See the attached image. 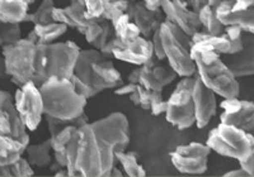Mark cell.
<instances>
[{"mask_svg": "<svg viewBox=\"0 0 254 177\" xmlns=\"http://www.w3.org/2000/svg\"><path fill=\"white\" fill-rule=\"evenodd\" d=\"M130 143V126L126 115L112 113L78 128L75 162L69 176H111L116 152L126 149Z\"/></svg>", "mask_w": 254, "mask_h": 177, "instance_id": "cell-1", "label": "cell"}, {"mask_svg": "<svg viewBox=\"0 0 254 177\" xmlns=\"http://www.w3.org/2000/svg\"><path fill=\"white\" fill-rule=\"evenodd\" d=\"M46 117L61 120L76 119L84 114L90 90L75 75L69 79L50 77L40 85Z\"/></svg>", "mask_w": 254, "mask_h": 177, "instance_id": "cell-2", "label": "cell"}, {"mask_svg": "<svg viewBox=\"0 0 254 177\" xmlns=\"http://www.w3.org/2000/svg\"><path fill=\"white\" fill-rule=\"evenodd\" d=\"M190 54L196 65L199 80L224 99L239 96V83L222 61L221 54L201 42L192 43Z\"/></svg>", "mask_w": 254, "mask_h": 177, "instance_id": "cell-3", "label": "cell"}, {"mask_svg": "<svg viewBox=\"0 0 254 177\" xmlns=\"http://www.w3.org/2000/svg\"><path fill=\"white\" fill-rule=\"evenodd\" d=\"M74 75L89 88L90 97L107 88H117L124 84L121 72L97 48L80 49Z\"/></svg>", "mask_w": 254, "mask_h": 177, "instance_id": "cell-4", "label": "cell"}, {"mask_svg": "<svg viewBox=\"0 0 254 177\" xmlns=\"http://www.w3.org/2000/svg\"><path fill=\"white\" fill-rule=\"evenodd\" d=\"M80 48L72 41L67 42L38 43L37 46V81L40 86L50 77L69 79L74 75V67Z\"/></svg>", "mask_w": 254, "mask_h": 177, "instance_id": "cell-5", "label": "cell"}, {"mask_svg": "<svg viewBox=\"0 0 254 177\" xmlns=\"http://www.w3.org/2000/svg\"><path fill=\"white\" fill-rule=\"evenodd\" d=\"M158 31L169 66L179 76H193L196 65L190 54L192 40L190 36L167 19L160 24Z\"/></svg>", "mask_w": 254, "mask_h": 177, "instance_id": "cell-6", "label": "cell"}, {"mask_svg": "<svg viewBox=\"0 0 254 177\" xmlns=\"http://www.w3.org/2000/svg\"><path fill=\"white\" fill-rule=\"evenodd\" d=\"M37 46L38 43L28 36L1 48L6 74L17 86L37 81Z\"/></svg>", "mask_w": 254, "mask_h": 177, "instance_id": "cell-7", "label": "cell"}, {"mask_svg": "<svg viewBox=\"0 0 254 177\" xmlns=\"http://www.w3.org/2000/svg\"><path fill=\"white\" fill-rule=\"evenodd\" d=\"M206 144L221 156L242 161L254 153V134L230 124L220 123L210 132Z\"/></svg>", "mask_w": 254, "mask_h": 177, "instance_id": "cell-8", "label": "cell"}, {"mask_svg": "<svg viewBox=\"0 0 254 177\" xmlns=\"http://www.w3.org/2000/svg\"><path fill=\"white\" fill-rule=\"evenodd\" d=\"M194 77L186 76L177 84L176 88L167 100L165 119L167 122L178 128L179 131L190 128L196 124V113L192 97Z\"/></svg>", "mask_w": 254, "mask_h": 177, "instance_id": "cell-9", "label": "cell"}, {"mask_svg": "<svg viewBox=\"0 0 254 177\" xmlns=\"http://www.w3.org/2000/svg\"><path fill=\"white\" fill-rule=\"evenodd\" d=\"M101 52L106 57L112 56L116 60L132 63L136 66H141L142 63L154 57L153 42L141 36L128 42H122L116 36H113L106 43V46L101 49Z\"/></svg>", "mask_w": 254, "mask_h": 177, "instance_id": "cell-10", "label": "cell"}, {"mask_svg": "<svg viewBox=\"0 0 254 177\" xmlns=\"http://www.w3.org/2000/svg\"><path fill=\"white\" fill-rule=\"evenodd\" d=\"M14 104L20 119L28 131H36L40 127L44 113V100L40 86L33 81L18 86L14 95Z\"/></svg>", "mask_w": 254, "mask_h": 177, "instance_id": "cell-11", "label": "cell"}, {"mask_svg": "<svg viewBox=\"0 0 254 177\" xmlns=\"http://www.w3.org/2000/svg\"><path fill=\"white\" fill-rule=\"evenodd\" d=\"M211 148L207 144L192 142L185 146H178L171 153V161L174 169L181 174L199 175L207 170L208 156Z\"/></svg>", "mask_w": 254, "mask_h": 177, "instance_id": "cell-12", "label": "cell"}, {"mask_svg": "<svg viewBox=\"0 0 254 177\" xmlns=\"http://www.w3.org/2000/svg\"><path fill=\"white\" fill-rule=\"evenodd\" d=\"M177 76L178 75L171 66L162 65L158 58L151 57L128 75V83L141 84L144 88L162 92L163 88L173 83Z\"/></svg>", "mask_w": 254, "mask_h": 177, "instance_id": "cell-13", "label": "cell"}, {"mask_svg": "<svg viewBox=\"0 0 254 177\" xmlns=\"http://www.w3.org/2000/svg\"><path fill=\"white\" fill-rule=\"evenodd\" d=\"M0 134L9 135L29 144V135L17 112L14 97L5 90H0Z\"/></svg>", "mask_w": 254, "mask_h": 177, "instance_id": "cell-14", "label": "cell"}, {"mask_svg": "<svg viewBox=\"0 0 254 177\" xmlns=\"http://www.w3.org/2000/svg\"><path fill=\"white\" fill-rule=\"evenodd\" d=\"M115 94L120 96L127 95L133 105L140 106L144 110H149L155 117L164 114L165 108H167V101L163 99L162 92L144 88L141 84H122L116 88Z\"/></svg>", "mask_w": 254, "mask_h": 177, "instance_id": "cell-15", "label": "cell"}, {"mask_svg": "<svg viewBox=\"0 0 254 177\" xmlns=\"http://www.w3.org/2000/svg\"><path fill=\"white\" fill-rule=\"evenodd\" d=\"M220 106L222 109L220 115L221 123L230 124L254 134V103L233 97L224 99Z\"/></svg>", "mask_w": 254, "mask_h": 177, "instance_id": "cell-16", "label": "cell"}, {"mask_svg": "<svg viewBox=\"0 0 254 177\" xmlns=\"http://www.w3.org/2000/svg\"><path fill=\"white\" fill-rule=\"evenodd\" d=\"M160 9L165 15V19L187 33L190 37L201 29L198 13L193 12L182 0H163Z\"/></svg>", "mask_w": 254, "mask_h": 177, "instance_id": "cell-17", "label": "cell"}, {"mask_svg": "<svg viewBox=\"0 0 254 177\" xmlns=\"http://www.w3.org/2000/svg\"><path fill=\"white\" fill-rule=\"evenodd\" d=\"M222 61L235 77L254 75V35L243 31V47L239 52L221 54Z\"/></svg>", "mask_w": 254, "mask_h": 177, "instance_id": "cell-18", "label": "cell"}, {"mask_svg": "<svg viewBox=\"0 0 254 177\" xmlns=\"http://www.w3.org/2000/svg\"><path fill=\"white\" fill-rule=\"evenodd\" d=\"M192 97L194 103V113H196V124L198 128H205L210 120L216 114V94L208 88L199 77H194L193 88H192Z\"/></svg>", "mask_w": 254, "mask_h": 177, "instance_id": "cell-19", "label": "cell"}, {"mask_svg": "<svg viewBox=\"0 0 254 177\" xmlns=\"http://www.w3.org/2000/svg\"><path fill=\"white\" fill-rule=\"evenodd\" d=\"M127 14L130 15L131 20L137 26L140 33L145 38L151 37L154 32L165 20V15L162 9L151 10L142 3V0H130Z\"/></svg>", "mask_w": 254, "mask_h": 177, "instance_id": "cell-20", "label": "cell"}, {"mask_svg": "<svg viewBox=\"0 0 254 177\" xmlns=\"http://www.w3.org/2000/svg\"><path fill=\"white\" fill-rule=\"evenodd\" d=\"M235 0H222L215 8L217 19L222 26H238L244 32L254 35V6L233 10Z\"/></svg>", "mask_w": 254, "mask_h": 177, "instance_id": "cell-21", "label": "cell"}, {"mask_svg": "<svg viewBox=\"0 0 254 177\" xmlns=\"http://www.w3.org/2000/svg\"><path fill=\"white\" fill-rule=\"evenodd\" d=\"M54 22L64 23L65 26L75 28L84 35L85 29L93 19H89L85 14L84 0H70V4L65 8H54L52 10Z\"/></svg>", "mask_w": 254, "mask_h": 177, "instance_id": "cell-22", "label": "cell"}, {"mask_svg": "<svg viewBox=\"0 0 254 177\" xmlns=\"http://www.w3.org/2000/svg\"><path fill=\"white\" fill-rule=\"evenodd\" d=\"M35 0H0V22L20 24L26 22L29 5Z\"/></svg>", "mask_w": 254, "mask_h": 177, "instance_id": "cell-23", "label": "cell"}, {"mask_svg": "<svg viewBox=\"0 0 254 177\" xmlns=\"http://www.w3.org/2000/svg\"><path fill=\"white\" fill-rule=\"evenodd\" d=\"M27 146L28 144L22 140L15 139L9 135L0 134V166L6 167L17 162L26 152Z\"/></svg>", "mask_w": 254, "mask_h": 177, "instance_id": "cell-24", "label": "cell"}, {"mask_svg": "<svg viewBox=\"0 0 254 177\" xmlns=\"http://www.w3.org/2000/svg\"><path fill=\"white\" fill-rule=\"evenodd\" d=\"M67 26L59 22H51V23L35 24L33 29L29 33V37L33 38L37 43H52L55 42L59 37L66 32Z\"/></svg>", "mask_w": 254, "mask_h": 177, "instance_id": "cell-25", "label": "cell"}, {"mask_svg": "<svg viewBox=\"0 0 254 177\" xmlns=\"http://www.w3.org/2000/svg\"><path fill=\"white\" fill-rule=\"evenodd\" d=\"M51 152V142L49 138L38 144H28L24 153H27V160L31 163V166L44 169L52 163Z\"/></svg>", "mask_w": 254, "mask_h": 177, "instance_id": "cell-26", "label": "cell"}, {"mask_svg": "<svg viewBox=\"0 0 254 177\" xmlns=\"http://www.w3.org/2000/svg\"><path fill=\"white\" fill-rule=\"evenodd\" d=\"M111 23H112L115 36L119 38V40H121L122 42H128V41L139 37V36L141 35V33H140V29L137 28V26L131 20L130 15L127 14V12L125 13V14L120 15L119 18H116V19L112 20Z\"/></svg>", "mask_w": 254, "mask_h": 177, "instance_id": "cell-27", "label": "cell"}, {"mask_svg": "<svg viewBox=\"0 0 254 177\" xmlns=\"http://www.w3.org/2000/svg\"><path fill=\"white\" fill-rule=\"evenodd\" d=\"M116 160L121 163L125 174L130 177H144L146 171L137 161V154L135 152H126L125 149H119L116 152Z\"/></svg>", "mask_w": 254, "mask_h": 177, "instance_id": "cell-28", "label": "cell"}, {"mask_svg": "<svg viewBox=\"0 0 254 177\" xmlns=\"http://www.w3.org/2000/svg\"><path fill=\"white\" fill-rule=\"evenodd\" d=\"M199 22H201V28H203V32L208 33L211 36H220L225 29V26H222L221 22L217 19L215 8L207 5L203 6L198 12Z\"/></svg>", "mask_w": 254, "mask_h": 177, "instance_id": "cell-29", "label": "cell"}, {"mask_svg": "<svg viewBox=\"0 0 254 177\" xmlns=\"http://www.w3.org/2000/svg\"><path fill=\"white\" fill-rule=\"evenodd\" d=\"M55 8V3L54 0H42V3L40 4L37 9L33 13H29L27 15L26 22H29L33 26L35 24H42V23H51L54 22L52 19V10Z\"/></svg>", "mask_w": 254, "mask_h": 177, "instance_id": "cell-30", "label": "cell"}, {"mask_svg": "<svg viewBox=\"0 0 254 177\" xmlns=\"http://www.w3.org/2000/svg\"><path fill=\"white\" fill-rule=\"evenodd\" d=\"M20 26L14 23L0 22V47L13 44L20 40Z\"/></svg>", "mask_w": 254, "mask_h": 177, "instance_id": "cell-31", "label": "cell"}, {"mask_svg": "<svg viewBox=\"0 0 254 177\" xmlns=\"http://www.w3.org/2000/svg\"><path fill=\"white\" fill-rule=\"evenodd\" d=\"M128 3H130V0H113V1H108L103 19L112 22L116 18H119L120 15L125 14L127 12V9H128Z\"/></svg>", "mask_w": 254, "mask_h": 177, "instance_id": "cell-32", "label": "cell"}, {"mask_svg": "<svg viewBox=\"0 0 254 177\" xmlns=\"http://www.w3.org/2000/svg\"><path fill=\"white\" fill-rule=\"evenodd\" d=\"M108 0H84L85 14L89 19H99L103 18Z\"/></svg>", "mask_w": 254, "mask_h": 177, "instance_id": "cell-33", "label": "cell"}, {"mask_svg": "<svg viewBox=\"0 0 254 177\" xmlns=\"http://www.w3.org/2000/svg\"><path fill=\"white\" fill-rule=\"evenodd\" d=\"M10 169H12L13 176H33L35 175V171L32 169L31 163L28 162L27 158H24L23 156L14 162L13 165H10Z\"/></svg>", "mask_w": 254, "mask_h": 177, "instance_id": "cell-34", "label": "cell"}, {"mask_svg": "<svg viewBox=\"0 0 254 177\" xmlns=\"http://www.w3.org/2000/svg\"><path fill=\"white\" fill-rule=\"evenodd\" d=\"M158 29H156V31L154 32V35L151 36V37H153L151 42H153V47H154V57L158 58L159 61H162L164 60L165 56H164V51H163L162 41H160V36H159Z\"/></svg>", "mask_w": 254, "mask_h": 177, "instance_id": "cell-35", "label": "cell"}, {"mask_svg": "<svg viewBox=\"0 0 254 177\" xmlns=\"http://www.w3.org/2000/svg\"><path fill=\"white\" fill-rule=\"evenodd\" d=\"M239 163H240V167H242L243 170H246L251 176H254V153L251 154L249 157L239 161Z\"/></svg>", "mask_w": 254, "mask_h": 177, "instance_id": "cell-36", "label": "cell"}, {"mask_svg": "<svg viewBox=\"0 0 254 177\" xmlns=\"http://www.w3.org/2000/svg\"><path fill=\"white\" fill-rule=\"evenodd\" d=\"M182 1H185L188 8L196 13H198L203 6L208 4V0H182Z\"/></svg>", "mask_w": 254, "mask_h": 177, "instance_id": "cell-37", "label": "cell"}, {"mask_svg": "<svg viewBox=\"0 0 254 177\" xmlns=\"http://www.w3.org/2000/svg\"><path fill=\"white\" fill-rule=\"evenodd\" d=\"M224 176L225 177H239V176L240 177H248V176H251V175H249L246 170H243L242 167H240V169H238V170H233V171L226 172Z\"/></svg>", "mask_w": 254, "mask_h": 177, "instance_id": "cell-38", "label": "cell"}, {"mask_svg": "<svg viewBox=\"0 0 254 177\" xmlns=\"http://www.w3.org/2000/svg\"><path fill=\"white\" fill-rule=\"evenodd\" d=\"M163 0H142V3L147 6L151 10H156V9H160Z\"/></svg>", "mask_w": 254, "mask_h": 177, "instance_id": "cell-39", "label": "cell"}, {"mask_svg": "<svg viewBox=\"0 0 254 177\" xmlns=\"http://www.w3.org/2000/svg\"><path fill=\"white\" fill-rule=\"evenodd\" d=\"M5 77H8V74H6L5 60H4L3 56H0V79H5Z\"/></svg>", "mask_w": 254, "mask_h": 177, "instance_id": "cell-40", "label": "cell"}, {"mask_svg": "<svg viewBox=\"0 0 254 177\" xmlns=\"http://www.w3.org/2000/svg\"><path fill=\"white\" fill-rule=\"evenodd\" d=\"M0 176H13L10 166H6V167H1L0 166Z\"/></svg>", "mask_w": 254, "mask_h": 177, "instance_id": "cell-41", "label": "cell"}, {"mask_svg": "<svg viewBox=\"0 0 254 177\" xmlns=\"http://www.w3.org/2000/svg\"><path fill=\"white\" fill-rule=\"evenodd\" d=\"M222 0H208V5L212 6V8H216L220 3H221Z\"/></svg>", "mask_w": 254, "mask_h": 177, "instance_id": "cell-42", "label": "cell"}, {"mask_svg": "<svg viewBox=\"0 0 254 177\" xmlns=\"http://www.w3.org/2000/svg\"><path fill=\"white\" fill-rule=\"evenodd\" d=\"M108 1H113V0H108Z\"/></svg>", "mask_w": 254, "mask_h": 177, "instance_id": "cell-43", "label": "cell"}]
</instances>
